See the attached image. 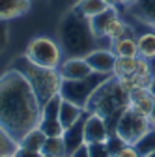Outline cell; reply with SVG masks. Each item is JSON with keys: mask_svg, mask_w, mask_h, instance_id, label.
<instances>
[{"mask_svg": "<svg viewBox=\"0 0 155 157\" xmlns=\"http://www.w3.org/2000/svg\"><path fill=\"white\" fill-rule=\"evenodd\" d=\"M149 157H155V151H153V153H151V155H149Z\"/></svg>", "mask_w": 155, "mask_h": 157, "instance_id": "d590c367", "label": "cell"}, {"mask_svg": "<svg viewBox=\"0 0 155 157\" xmlns=\"http://www.w3.org/2000/svg\"><path fill=\"white\" fill-rule=\"evenodd\" d=\"M127 146V142L122 139V136H118L116 133H110L108 135V139H107V148H108V151L112 153V155H116L120 150H123Z\"/></svg>", "mask_w": 155, "mask_h": 157, "instance_id": "484cf974", "label": "cell"}, {"mask_svg": "<svg viewBox=\"0 0 155 157\" xmlns=\"http://www.w3.org/2000/svg\"><path fill=\"white\" fill-rule=\"evenodd\" d=\"M116 17H118V10H116V6H108L105 11L93 15V17L90 19V26H92L93 34L97 36V37H103V34H105L108 23L112 21V19H116Z\"/></svg>", "mask_w": 155, "mask_h": 157, "instance_id": "9a60e30c", "label": "cell"}, {"mask_svg": "<svg viewBox=\"0 0 155 157\" xmlns=\"http://www.w3.org/2000/svg\"><path fill=\"white\" fill-rule=\"evenodd\" d=\"M84 118H86V114H84L75 125H71L69 129H66L64 135H62V136H64V142H66L67 155L73 153L77 148H81L82 144H86V140H84Z\"/></svg>", "mask_w": 155, "mask_h": 157, "instance_id": "8fae6325", "label": "cell"}, {"mask_svg": "<svg viewBox=\"0 0 155 157\" xmlns=\"http://www.w3.org/2000/svg\"><path fill=\"white\" fill-rule=\"evenodd\" d=\"M105 2H107L108 6H118V4H120V0H105Z\"/></svg>", "mask_w": 155, "mask_h": 157, "instance_id": "836d02e7", "label": "cell"}, {"mask_svg": "<svg viewBox=\"0 0 155 157\" xmlns=\"http://www.w3.org/2000/svg\"><path fill=\"white\" fill-rule=\"evenodd\" d=\"M67 157H90V151H88V144H82L81 148H77L73 153H69Z\"/></svg>", "mask_w": 155, "mask_h": 157, "instance_id": "4dcf8cb0", "label": "cell"}, {"mask_svg": "<svg viewBox=\"0 0 155 157\" xmlns=\"http://www.w3.org/2000/svg\"><path fill=\"white\" fill-rule=\"evenodd\" d=\"M86 62L90 64L92 71L95 73H105V75H114V66H116V54L112 52V49H93L92 52H88Z\"/></svg>", "mask_w": 155, "mask_h": 157, "instance_id": "30bf717a", "label": "cell"}, {"mask_svg": "<svg viewBox=\"0 0 155 157\" xmlns=\"http://www.w3.org/2000/svg\"><path fill=\"white\" fill-rule=\"evenodd\" d=\"M58 37H60L62 52L67 58L86 56L93 49H97L95 45H97V39H99L90 26V19L77 13L75 10H71L67 15H64V19L60 21Z\"/></svg>", "mask_w": 155, "mask_h": 157, "instance_id": "3957f363", "label": "cell"}, {"mask_svg": "<svg viewBox=\"0 0 155 157\" xmlns=\"http://www.w3.org/2000/svg\"><path fill=\"white\" fill-rule=\"evenodd\" d=\"M131 105V94L122 86L118 77H110L105 81L90 97L86 112L99 114L107 120V125L110 133H114V127L118 124L120 116L125 112V109Z\"/></svg>", "mask_w": 155, "mask_h": 157, "instance_id": "7a4b0ae2", "label": "cell"}, {"mask_svg": "<svg viewBox=\"0 0 155 157\" xmlns=\"http://www.w3.org/2000/svg\"><path fill=\"white\" fill-rule=\"evenodd\" d=\"M40 116L41 105L26 78L11 67L0 75V127L19 142L37 127Z\"/></svg>", "mask_w": 155, "mask_h": 157, "instance_id": "6da1fadb", "label": "cell"}, {"mask_svg": "<svg viewBox=\"0 0 155 157\" xmlns=\"http://www.w3.org/2000/svg\"><path fill=\"white\" fill-rule=\"evenodd\" d=\"M149 127H151V124H149V120H148V116H144V114H140L138 110L127 107L125 112L120 116L118 124H116L114 133L118 135V136H122L127 144L133 146Z\"/></svg>", "mask_w": 155, "mask_h": 157, "instance_id": "52a82bcc", "label": "cell"}, {"mask_svg": "<svg viewBox=\"0 0 155 157\" xmlns=\"http://www.w3.org/2000/svg\"><path fill=\"white\" fill-rule=\"evenodd\" d=\"M15 155H17V157H43V153H40V151H32V150H26V148H21V146H19V148H17V151H15Z\"/></svg>", "mask_w": 155, "mask_h": 157, "instance_id": "f546056e", "label": "cell"}, {"mask_svg": "<svg viewBox=\"0 0 155 157\" xmlns=\"http://www.w3.org/2000/svg\"><path fill=\"white\" fill-rule=\"evenodd\" d=\"M58 71H60L62 81H79V78H84V77L93 73L84 56H71V58H67V60H64L60 64Z\"/></svg>", "mask_w": 155, "mask_h": 157, "instance_id": "9c48e42d", "label": "cell"}, {"mask_svg": "<svg viewBox=\"0 0 155 157\" xmlns=\"http://www.w3.org/2000/svg\"><path fill=\"white\" fill-rule=\"evenodd\" d=\"M129 34H131V32H129L127 23H123L120 17H116V19H112V21L108 23V26H107L103 37H107L108 41H116V39H120V37H123V36H129Z\"/></svg>", "mask_w": 155, "mask_h": 157, "instance_id": "603a6c76", "label": "cell"}, {"mask_svg": "<svg viewBox=\"0 0 155 157\" xmlns=\"http://www.w3.org/2000/svg\"><path fill=\"white\" fill-rule=\"evenodd\" d=\"M107 8H108V4L105 2V0H79V2L73 6V10L77 13L84 15L86 19H92L93 15L105 11Z\"/></svg>", "mask_w": 155, "mask_h": 157, "instance_id": "ac0fdd59", "label": "cell"}, {"mask_svg": "<svg viewBox=\"0 0 155 157\" xmlns=\"http://www.w3.org/2000/svg\"><path fill=\"white\" fill-rule=\"evenodd\" d=\"M112 157H140L138 155V151L134 150V146H131V144H127L123 150H120L116 155H112Z\"/></svg>", "mask_w": 155, "mask_h": 157, "instance_id": "f1b7e54d", "label": "cell"}, {"mask_svg": "<svg viewBox=\"0 0 155 157\" xmlns=\"http://www.w3.org/2000/svg\"><path fill=\"white\" fill-rule=\"evenodd\" d=\"M25 56L37 66L58 69L62 64L64 52H62L60 43H56L54 39H51L47 36H40V37H34L28 43V47L25 51Z\"/></svg>", "mask_w": 155, "mask_h": 157, "instance_id": "8992f818", "label": "cell"}, {"mask_svg": "<svg viewBox=\"0 0 155 157\" xmlns=\"http://www.w3.org/2000/svg\"><path fill=\"white\" fill-rule=\"evenodd\" d=\"M138 69V56L137 58H127V56H116V66H114V77L123 78L131 77Z\"/></svg>", "mask_w": 155, "mask_h": 157, "instance_id": "d6986e66", "label": "cell"}, {"mask_svg": "<svg viewBox=\"0 0 155 157\" xmlns=\"http://www.w3.org/2000/svg\"><path fill=\"white\" fill-rule=\"evenodd\" d=\"M112 75H105V73H92L84 78H79V81H62L60 86V95L64 99L79 105L81 109L86 110L90 97L93 95V92L97 90L105 81H108Z\"/></svg>", "mask_w": 155, "mask_h": 157, "instance_id": "5b68a950", "label": "cell"}, {"mask_svg": "<svg viewBox=\"0 0 155 157\" xmlns=\"http://www.w3.org/2000/svg\"><path fill=\"white\" fill-rule=\"evenodd\" d=\"M8 41H9V28H8L6 21H0V54L8 47Z\"/></svg>", "mask_w": 155, "mask_h": 157, "instance_id": "83f0119b", "label": "cell"}, {"mask_svg": "<svg viewBox=\"0 0 155 157\" xmlns=\"http://www.w3.org/2000/svg\"><path fill=\"white\" fill-rule=\"evenodd\" d=\"M151 105H153V95L149 94L148 86H140V88H134L131 92V109L138 110L140 114L148 116L149 110H151Z\"/></svg>", "mask_w": 155, "mask_h": 157, "instance_id": "5bb4252c", "label": "cell"}, {"mask_svg": "<svg viewBox=\"0 0 155 157\" xmlns=\"http://www.w3.org/2000/svg\"><path fill=\"white\" fill-rule=\"evenodd\" d=\"M84 109H81L79 105H75L67 99L62 97V103H60V112H58V120L64 125V129H69L71 125H75L77 122L84 116Z\"/></svg>", "mask_w": 155, "mask_h": 157, "instance_id": "7c38bea8", "label": "cell"}, {"mask_svg": "<svg viewBox=\"0 0 155 157\" xmlns=\"http://www.w3.org/2000/svg\"><path fill=\"white\" fill-rule=\"evenodd\" d=\"M120 4L122 6H134V4H137V0H120Z\"/></svg>", "mask_w": 155, "mask_h": 157, "instance_id": "d6a6232c", "label": "cell"}, {"mask_svg": "<svg viewBox=\"0 0 155 157\" xmlns=\"http://www.w3.org/2000/svg\"><path fill=\"white\" fill-rule=\"evenodd\" d=\"M32 0H0V21L21 17L30 10Z\"/></svg>", "mask_w": 155, "mask_h": 157, "instance_id": "4fadbf2b", "label": "cell"}, {"mask_svg": "<svg viewBox=\"0 0 155 157\" xmlns=\"http://www.w3.org/2000/svg\"><path fill=\"white\" fill-rule=\"evenodd\" d=\"M112 52L116 56H127V58H137L138 56V45H137V37L123 36L120 39L112 41Z\"/></svg>", "mask_w": 155, "mask_h": 157, "instance_id": "2e32d148", "label": "cell"}, {"mask_svg": "<svg viewBox=\"0 0 155 157\" xmlns=\"http://www.w3.org/2000/svg\"><path fill=\"white\" fill-rule=\"evenodd\" d=\"M17 148H19V142H15L11 136H9L2 127H0V155L17 151Z\"/></svg>", "mask_w": 155, "mask_h": 157, "instance_id": "d4e9b609", "label": "cell"}, {"mask_svg": "<svg viewBox=\"0 0 155 157\" xmlns=\"http://www.w3.org/2000/svg\"><path fill=\"white\" fill-rule=\"evenodd\" d=\"M9 67L19 71L30 82V86H32V90H34V94H36V97H37V101H40L41 107L51 99V97L60 94L62 77H60V71L58 69L37 66V64L30 62L25 54L15 58Z\"/></svg>", "mask_w": 155, "mask_h": 157, "instance_id": "277c9868", "label": "cell"}, {"mask_svg": "<svg viewBox=\"0 0 155 157\" xmlns=\"http://www.w3.org/2000/svg\"><path fill=\"white\" fill-rule=\"evenodd\" d=\"M0 157H17V155H15V151H11V153H4V155H0Z\"/></svg>", "mask_w": 155, "mask_h": 157, "instance_id": "e575fe53", "label": "cell"}, {"mask_svg": "<svg viewBox=\"0 0 155 157\" xmlns=\"http://www.w3.org/2000/svg\"><path fill=\"white\" fill-rule=\"evenodd\" d=\"M133 146L138 151L140 157H149L155 151V127H149Z\"/></svg>", "mask_w": 155, "mask_h": 157, "instance_id": "ffe728a7", "label": "cell"}, {"mask_svg": "<svg viewBox=\"0 0 155 157\" xmlns=\"http://www.w3.org/2000/svg\"><path fill=\"white\" fill-rule=\"evenodd\" d=\"M108 135H110V129L107 125L105 118L99 114L86 112V118H84V140H86V144L107 142Z\"/></svg>", "mask_w": 155, "mask_h": 157, "instance_id": "ba28073f", "label": "cell"}, {"mask_svg": "<svg viewBox=\"0 0 155 157\" xmlns=\"http://www.w3.org/2000/svg\"><path fill=\"white\" fill-rule=\"evenodd\" d=\"M137 45H138V56L151 60L155 58V32H146L137 37Z\"/></svg>", "mask_w": 155, "mask_h": 157, "instance_id": "44dd1931", "label": "cell"}, {"mask_svg": "<svg viewBox=\"0 0 155 157\" xmlns=\"http://www.w3.org/2000/svg\"><path fill=\"white\" fill-rule=\"evenodd\" d=\"M47 140V135L40 129V127H34L30 129L21 140H19V146L21 148H26V150H32V151H40L43 150V144Z\"/></svg>", "mask_w": 155, "mask_h": 157, "instance_id": "e0dca14e", "label": "cell"}, {"mask_svg": "<svg viewBox=\"0 0 155 157\" xmlns=\"http://www.w3.org/2000/svg\"><path fill=\"white\" fill-rule=\"evenodd\" d=\"M43 157H54V155H43Z\"/></svg>", "mask_w": 155, "mask_h": 157, "instance_id": "8d00e7d4", "label": "cell"}, {"mask_svg": "<svg viewBox=\"0 0 155 157\" xmlns=\"http://www.w3.org/2000/svg\"><path fill=\"white\" fill-rule=\"evenodd\" d=\"M88 151H90V157H112V153H110L108 148H107V142H93V144H88Z\"/></svg>", "mask_w": 155, "mask_h": 157, "instance_id": "4316f807", "label": "cell"}, {"mask_svg": "<svg viewBox=\"0 0 155 157\" xmlns=\"http://www.w3.org/2000/svg\"><path fill=\"white\" fill-rule=\"evenodd\" d=\"M37 127H40L47 136H62L64 131H66L58 118H54V120H40Z\"/></svg>", "mask_w": 155, "mask_h": 157, "instance_id": "cb8c5ba5", "label": "cell"}, {"mask_svg": "<svg viewBox=\"0 0 155 157\" xmlns=\"http://www.w3.org/2000/svg\"><path fill=\"white\" fill-rule=\"evenodd\" d=\"M41 153L43 155H54V157H67L64 136H47Z\"/></svg>", "mask_w": 155, "mask_h": 157, "instance_id": "7402d4cb", "label": "cell"}, {"mask_svg": "<svg viewBox=\"0 0 155 157\" xmlns=\"http://www.w3.org/2000/svg\"><path fill=\"white\" fill-rule=\"evenodd\" d=\"M148 120L151 124V127H155V97H153V105H151V110L148 114Z\"/></svg>", "mask_w": 155, "mask_h": 157, "instance_id": "1f68e13d", "label": "cell"}]
</instances>
